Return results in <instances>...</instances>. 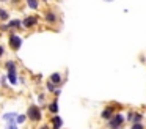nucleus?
Segmentation results:
<instances>
[{
    "instance_id": "obj_1",
    "label": "nucleus",
    "mask_w": 146,
    "mask_h": 129,
    "mask_svg": "<svg viewBox=\"0 0 146 129\" xmlns=\"http://www.w3.org/2000/svg\"><path fill=\"white\" fill-rule=\"evenodd\" d=\"M27 116H29L32 121H39V120H41V116H42L41 109H39L38 106H30L29 107V112H27Z\"/></svg>"
},
{
    "instance_id": "obj_2",
    "label": "nucleus",
    "mask_w": 146,
    "mask_h": 129,
    "mask_svg": "<svg viewBox=\"0 0 146 129\" xmlns=\"http://www.w3.org/2000/svg\"><path fill=\"white\" fill-rule=\"evenodd\" d=\"M7 69H8V80L11 82V85H16L17 84V77H16V66H14L13 61H8L7 63Z\"/></svg>"
},
{
    "instance_id": "obj_3",
    "label": "nucleus",
    "mask_w": 146,
    "mask_h": 129,
    "mask_svg": "<svg viewBox=\"0 0 146 129\" xmlns=\"http://www.w3.org/2000/svg\"><path fill=\"white\" fill-rule=\"evenodd\" d=\"M123 123H124V116L118 113V115H115L113 118L108 121V128H110V129H121Z\"/></svg>"
},
{
    "instance_id": "obj_4",
    "label": "nucleus",
    "mask_w": 146,
    "mask_h": 129,
    "mask_svg": "<svg viewBox=\"0 0 146 129\" xmlns=\"http://www.w3.org/2000/svg\"><path fill=\"white\" fill-rule=\"evenodd\" d=\"M21 46H22V38L17 36V35H11V36H10V47H11V49L17 50Z\"/></svg>"
},
{
    "instance_id": "obj_5",
    "label": "nucleus",
    "mask_w": 146,
    "mask_h": 129,
    "mask_svg": "<svg viewBox=\"0 0 146 129\" xmlns=\"http://www.w3.org/2000/svg\"><path fill=\"white\" fill-rule=\"evenodd\" d=\"M141 118H143V115L141 113H137V112H129L127 113V120H129L130 123H141Z\"/></svg>"
},
{
    "instance_id": "obj_6",
    "label": "nucleus",
    "mask_w": 146,
    "mask_h": 129,
    "mask_svg": "<svg viewBox=\"0 0 146 129\" xmlns=\"http://www.w3.org/2000/svg\"><path fill=\"white\" fill-rule=\"evenodd\" d=\"M33 25H36V17H25L22 21V27H25V28L33 27Z\"/></svg>"
},
{
    "instance_id": "obj_7",
    "label": "nucleus",
    "mask_w": 146,
    "mask_h": 129,
    "mask_svg": "<svg viewBox=\"0 0 146 129\" xmlns=\"http://www.w3.org/2000/svg\"><path fill=\"white\" fill-rule=\"evenodd\" d=\"M111 113H113V109H111V107H107V109L101 113V116L104 120H111V118H113V116H111Z\"/></svg>"
},
{
    "instance_id": "obj_8",
    "label": "nucleus",
    "mask_w": 146,
    "mask_h": 129,
    "mask_svg": "<svg viewBox=\"0 0 146 129\" xmlns=\"http://www.w3.org/2000/svg\"><path fill=\"white\" fill-rule=\"evenodd\" d=\"M52 123H54V128H52V129H60L61 124H63V121H61V118L58 115H55L54 118H52Z\"/></svg>"
},
{
    "instance_id": "obj_9",
    "label": "nucleus",
    "mask_w": 146,
    "mask_h": 129,
    "mask_svg": "<svg viewBox=\"0 0 146 129\" xmlns=\"http://www.w3.org/2000/svg\"><path fill=\"white\" fill-rule=\"evenodd\" d=\"M5 120H7L8 123H16V120H17V115L16 113H5V116H3ZM17 124V123H16Z\"/></svg>"
},
{
    "instance_id": "obj_10",
    "label": "nucleus",
    "mask_w": 146,
    "mask_h": 129,
    "mask_svg": "<svg viewBox=\"0 0 146 129\" xmlns=\"http://www.w3.org/2000/svg\"><path fill=\"white\" fill-rule=\"evenodd\" d=\"M8 25H10V28H21V25H22V22H21L19 19H14V21H11Z\"/></svg>"
},
{
    "instance_id": "obj_11",
    "label": "nucleus",
    "mask_w": 146,
    "mask_h": 129,
    "mask_svg": "<svg viewBox=\"0 0 146 129\" xmlns=\"http://www.w3.org/2000/svg\"><path fill=\"white\" fill-rule=\"evenodd\" d=\"M50 82H54V84H60V82H61V76L58 74V72L52 74V76H50Z\"/></svg>"
},
{
    "instance_id": "obj_12",
    "label": "nucleus",
    "mask_w": 146,
    "mask_h": 129,
    "mask_svg": "<svg viewBox=\"0 0 146 129\" xmlns=\"http://www.w3.org/2000/svg\"><path fill=\"white\" fill-rule=\"evenodd\" d=\"M49 110H50L54 115H57V112H58V104H57V101H54V102L49 106Z\"/></svg>"
},
{
    "instance_id": "obj_13",
    "label": "nucleus",
    "mask_w": 146,
    "mask_h": 129,
    "mask_svg": "<svg viewBox=\"0 0 146 129\" xmlns=\"http://www.w3.org/2000/svg\"><path fill=\"white\" fill-rule=\"evenodd\" d=\"M46 19H47V22H50V24H54V22L57 21V16H55L54 13H47V14H46Z\"/></svg>"
},
{
    "instance_id": "obj_14",
    "label": "nucleus",
    "mask_w": 146,
    "mask_h": 129,
    "mask_svg": "<svg viewBox=\"0 0 146 129\" xmlns=\"http://www.w3.org/2000/svg\"><path fill=\"white\" fill-rule=\"evenodd\" d=\"M27 3H29V6L32 9H36L38 8V0H27Z\"/></svg>"
},
{
    "instance_id": "obj_15",
    "label": "nucleus",
    "mask_w": 146,
    "mask_h": 129,
    "mask_svg": "<svg viewBox=\"0 0 146 129\" xmlns=\"http://www.w3.org/2000/svg\"><path fill=\"white\" fill-rule=\"evenodd\" d=\"M25 120H27V116H25V115H19V116H17V120H16V123H17V124H22V123L25 121Z\"/></svg>"
},
{
    "instance_id": "obj_16",
    "label": "nucleus",
    "mask_w": 146,
    "mask_h": 129,
    "mask_svg": "<svg viewBox=\"0 0 146 129\" xmlns=\"http://www.w3.org/2000/svg\"><path fill=\"white\" fill-rule=\"evenodd\" d=\"M8 17H10V16H8V13L5 11V9H0V19H5V21H7Z\"/></svg>"
},
{
    "instance_id": "obj_17",
    "label": "nucleus",
    "mask_w": 146,
    "mask_h": 129,
    "mask_svg": "<svg viewBox=\"0 0 146 129\" xmlns=\"http://www.w3.org/2000/svg\"><path fill=\"white\" fill-rule=\"evenodd\" d=\"M47 90L49 91H55V84L54 82H50V80L47 82Z\"/></svg>"
},
{
    "instance_id": "obj_18",
    "label": "nucleus",
    "mask_w": 146,
    "mask_h": 129,
    "mask_svg": "<svg viewBox=\"0 0 146 129\" xmlns=\"http://www.w3.org/2000/svg\"><path fill=\"white\" fill-rule=\"evenodd\" d=\"M130 129H145V128H143L141 123H135V124H132V128H130Z\"/></svg>"
},
{
    "instance_id": "obj_19",
    "label": "nucleus",
    "mask_w": 146,
    "mask_h": 129,
    "mask_svg": "<svg viewBox=\"0 0 146 129\" xmlns=\"http://www.w3.org/2000/svg\"><path fill=\"white\" fill-rule=\"evenodd\" d=\"M7 129H17L16 123H10V124H8V128H7Z\"/></svg>"
},
{
    "instance_id": "obj_20",
    "label": "nucleus",
    "mask_w": 146,
    "mask_h": 129,
    "mask_svg": "<svg viewBox=\"0 0 146 129\" xmlns=\"http://www.w3.org/2000/svg\"><path fill=\"white\" fill-rule=\"evenodd\" d=\"M38 99H39V102H44V101H46V98H44V94H39V96H38Z\"/></svg>"
},
{
    "instance_id": "obj_21",
    "label": "nucleus",
    "mask_w": 146,
    "mask_h": 129,
    "mask_svg": "<svg viewBox=\"0 0 146 129\" xmlns=\"http://www.w3.org/2000/svg\"><path fill=\"white\" fill-rule=\"evenodd\" d=\"M3 52H5V49H3V47H2V46H0V57L3 55Z\"/></svg>"
},
{
    "instance_id": "obj_22",
    "label": "nucleus",
    "mask_w": 146,
    "mask_h": 129,
    "mask_svg": "<svg viewBox=\"0 0 146 129\" xmlns=\"http://www.w3.org/2000/svg\"><path fill=\"white\" fill-rule=\"evenodd\" d=\"M41 129H47V126H44V128H41Z\"/></svg>"
},
{
    "instance_id": "obj_23",
    "label": "nucleus",
    "mask_w": 146,
    "mask_h": 129,
    "mask_svg": "<svg viewBox=\"0 0 146 129\" xmlns=\"http://www.w3.org/2000/svg\"><path fill=\"white\" fill-rule=\"evenodd\" d=\"M105 2H113V0H105Z\"/></svg>"
}]
</instances>
